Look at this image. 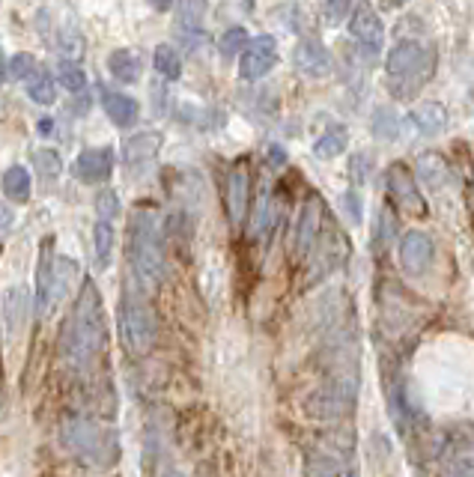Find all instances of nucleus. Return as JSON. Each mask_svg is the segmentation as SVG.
Wrapping results in <instances>:
<instances>
[{
	"label": "nucleus",
	"mask_w": 474,
	"mask_h": 477,
	"mask_svg": "<svg viewBox=\"0 0 474 477\" xmlns=\"http://www.w3.org/2000/svg\"><path fill=\"white\" fill-rule=\"evenodd\" d=\"M385 182H388V194L397 200V206H400L403 212H409V216H415V218L427 216V200L421 197L409 168H403L400 161H394L391 168L385 170Z\"/></svg>",
	"instance_id": "6e6552de"
},
{
	"label": "nucleus",
	"mask_w": 474,
	"mask_h": 477,
	"mask_svg": "<svg viewBox=\"0 0 474 477\" xmlns=\"http://www.w3.org/2000/svg\"><path fill=\"white\" fill-rule=\"evenodd\" d=\"M307 477H341V463L334 456L316 454L307 460Z\"/></svg>",
	"instance_id": "e433bc0d"
},
{
	"label": "nucleus",
	"mask_w": 474,
	"mask_h": 477,
	"mask_svg": "<svg viewBox=\"0 0 474 477\" xmlns=\"http://www.w3.org/2000/svg\"><path fill=\"white\" fill-rule=\"evenodd\" d=\"M248 200H251V173L245 164H236L227 177V218L233 227H242L248 218Z\"/></svg>",
	"instance_id": "dca6fc26"
},
{
	"label": "nucleus",
	"mask_w": 474,
	"mask_h": 477,
	"mask_svg": "<svg viewBox=\"0 0 474 477\" xmlns=\"http://www.w3.org/2000/svg\"><path fill=\"white\" fill-rule=\"evenodd\" d=\"M33 164H36V170H40V177L48 179V182H54L57 177L63 173V159L57 155V150H36L33 152Z\"/></svg>",
	"instance_id": "72a5a7b5"
},
{
	"label": "nucleus",
	"mask_w": 474,
	"mask_h": 477,
	"mask_svg": "<svg viewBox=\"0 0 474 477\" xmlns=\"http://www.w3.org/2000/svg\"><path fill=\"white\" fill-rule=\"evenodd\" d=\"M248 45H251V36L245 27H230V31H224L218 39V51L224 57H236V54L242 57Z\"/></svg>",
	"instance_id": "473e14b6"
},
{
	"label": "nucleus",
	"mask_w": 474,
	"mask_h": 477,
	"mask_svg": "<svg viewBox=\"0 0 474 477\" xmlns=\"http://www.w3.org/2000/svg\"><path fill=\"white\" fill-rule=\"evenodd\" d=\"M439 477H474V451L448 454L442 463Z\"/></svg>",
	"instance_id": "2f4dec72"
},
{
	"label": "nucleus",
	"mask_w": 474,
	"mask_h": 477,
	"mask_svg": "<svg viewBox=\"0 0 474 477\" xmlns=\"http://www.w3.org/2000/svg\"><path fill=\"white\" fill-rule=\"evenodd\" d=\"M370 132L379 141H397V138H400V116H397L391 108H376Z\"/></svg>",
	"instance_id": "c756f323"
},
{
	"label": "nucleus",
	"mask_w": 474,
	"mask_h": 477,
	"mask_svg": "<svg viewBox=\"0 0 474 477\" xmlns=\"http://www.w3.org/2000/svg\"><path fill=\"white\" fill-rule=\"evenodd\" d=\"M114 164H117V159H114L111 147H90L75 159L72 173L87 185H102L111 179Z\"/></svg>",
	"instance_id": "ddd939ff"
},
{
	"label": "nucleus",
	"mask_w": 474,
	"mask_h": 477,
	"mask_svg": "<svg viewBox=\"0 0 474 477\" xmlns=\"http://www.w3.org/2000/svg\"><path fill=\"white\" fill-rule=\"evenodd\" d=\"M278 218H280V200L272 191H263V197L257 203V212L251 216V239L263 242L272 236L278 227Z\"/></svg>",
	"instance_id": "6ab92c4d"
},
{
	"label": "nucleus",
	"mask_w": 474,
	"mask_h": 477,
	"mask_svg": "<svg viewBox=\"0 0 474 477\" xmlns=\"http://www.w3.org/2000/svg\"><path fill=\"white\" fill-rule=\"evenodd\" d=\"M161 152V132H138L123 143V164L129 170H147Z\"/></svg>",
	"instance_id": "2eb2a0df"
},
{
	"label": "nucleus",
	"mask_w": 474,
	"mask_h": 477,
	"mask_svg": "<svg viewBox=\"0 0 474 477\" xmlns=\"http://www.w3.org/2000/svg\"><path fill=\"white\" fill-rule=\"evenodd\" d=\"M352 9H355V6L343 4V0H332V4H323V22H325L328 27H337V24L350 22Z\"/></svg>",
	"instance_id": "4c0bfd02"
},
{
	"label": "nucleus",
	"mask_w": 474,
	"mask_h": 477,
	"mask_svg": "<svg viewBox=\"0 0 474 477\" xmlns=\"http://www.w3.org/2000/svg\"><path fill=\"white\" fill-rule=\"evenodd\" d=\"M406 116H409L412 129L424 134V138H439V134L448 132V125H451L448 108H444L442 102H421L418 108H412Z\"/></svg>",
	"instance_id": "f3484780"
},
{
	"label": "nucleus",
	"mask_w": 474,
	"mask_h": 477,
	"mask_svg": "<svg viewBox=\"0 0 474 477\" xmlns=\"http://www.w3.org/2000/svg\"><path fill=\"white\" fill-rule=\"evenodd\" d=\"M341 209L346 212V218H350V224H361V212H364V203H361V194H358L355 188L343 191L341 194Z\"/></svg>",
	"instance_id": "ea45409f"
},
{
	"label": "nucleus",
	"mask_w": 474,
	"mask_h": 477,
	"mask_svg": "<svg viewBox=\"0 0 474 477\" xmlns=\"http://www.w3.org/2000/svg\"><path fill=\"white\" fill-rule=\"evenodd\" d=\"M57 81H60L72 96H81L87 90V75L81 66L72 60H60V66H57Z\"/></svg>",
	"instance_id": "7c9ffc66"
},
{
	"label": "nucleus",
	"mask_w": 474,
	"mask_h": 477,
	"mask_svg": "<svg viewBox=\"0 0 474 477\" xmlns=\"http://www.w3.org/2000/svg\"><path fill=\"white\" fill-rule=\"evenodd\" d=\"M24 316H27V293L22 287H9L4 293V323L6 328L15 331L24 326Z\"/></svg>",
	"instance_id": "b1692460"
},
{
	"label": "nucleus",
	"mask_w": 474,
	"mask_h": 477,
	"mask_svg": "<svg viewBox=\"0 0 474 477\" xmlns=\"http://www.w3.org/2000/svg\"><path fill=\"white\" fill-rule=\"evenodd\" d=\"M293 63H296L298 75L311 78V81H323V78L334 75V54L328 51L323 42H316V39H302V42L296 45Z\"/></svg>",
	"instance_id": "f8f14e48"
},
{
	"label": "nucleus",
	"mask_w": 474,
	"mask_h": 477,
	"mask_svg": "<svg viewBox=\"0 0 474 477\" xmlns=\"http://www.w3.org/2000/svg\"><path fill=\"white\" fill-rule=\"evenodd\" d=\"M350 254V248H346V239L341 233H328L325 239L316 242V248L311 251V266H307V284H316V280L328 278L332 271L341 266Z\"/></svg>",
	"instance_id": "9b49d317"
},
{
	"label": "nucleus",
	"mask_w": 474,
	"mask_h": 477,
	"mask_svg": "<svg viewBox=\"0 0 474 477\" xmlns=\"http://www.w3.org/2000/svg\"><path fill=\"white\" fill-rule=\"evenodd\" d=\"M319 230H323V200L307 197L302 203V212H298V221L293 230V257L296 260L311 257V251L319 242Z\"/></svg>",
	"instance_id": "1a4fd4ad"
},
{
	"label": "nucleus",
	"mask_w": 474,
	"mask_h": 477,
	"mask_svg": "<svg viewBox=\"0 0 474 477\" xmlns=\"http://www.w3.org/2000/svg\"><path fill=\"white\" fill-rule=\"evenodd\" d=\"M9 78V63H6V57H4V51H0V84H4Z\"/></svg>",
	"instance_id": "a18cd8bd"
},
{
	"label": "nucleus",
	"mask_w": 474,
	"mask_h": 477,
	"mask_svg": "<svg viewBox=\"0 0 474 477\" xmlns=\"http://www.w3.org/2000/svg\"><path fill=\"white\" fill-rule=\"evenodd\" d=\"M358 388H361V370L350 358L316 391L305 397V406H302L305 415L316 417V421H341V417H346L355 408Z\"/></svg>",
	"instance_id": "f03ea898"
},
{
	"label": "nucleus",
	"mask_w": 474,
	"mask_h": 477,
	"mask_svg": "<svg viewBox=\"0 0 474 477\" xmlns=\"http://www.w3.org/2000/svg\"><path fill=\"white\" fill-rule=\"evenodd\" d=\"M156 314L138 293H125L120 298V337L134 355H147L156 344Z\"/></svg>",
	"instance_id": "423d86ee"
},
{
	"label": "nucleus",
	"mask_w": 474,
	"mask_h": 477,
	"mask_svg": "<svg viewBox=\"0 0 474 477\" xmlns=\"http://www.w3.org/2000/svg\"><path fill=\"white\" fill-rule=\"evenodd\" d=\"M96 212H99V221L111 224L114 218L120 216V197L114 188H102L99 194H96Z\"/></svg>",
	"instance_id": "c9c22d12"
},
{
	"label": "nucleus",
	"mask_w": 474,
	"mask_h": 477,
	"mask_svg": "<svg viewBox=\"0 0 474 477\" xmlns=\"http://www.w3.org/2000/svg\"><path fill=\"white\" fill-rule=\"evenodd\" d=\"M36 280H40V287H36V316H45L48 314V305L54 301V260L45 257L42 251V266L36 271Z\"/></svg>",
	"instance_id": "393cba45"
},
{
	"label": "nucleus",
	"mask_w": 474,
	"mask_h": 477,
	"mask_svg": "<svg viewBox=\"0 0 474 477\" xmlns=\"http://www.w3.org/2000/svg\"><path fill=\"white\" fill-rule=\"evenodd\" d=\"M0 188H4V194L9 200L27 203V200H31V188H33L31 170L22 168V164H13V168L4 173V179H0Z\"/></svg>",
	"instance_id": "5701e85b"
},
{
	"label": "nucleus",
	"mask_w": 474,
	"mask_h": 477,
	"mask_svg": "<svg viewBox=\"0 0 474 477\" xmlns=\"http://www.w3.org/2000/svg\"><path fill=\"white\" fill-rule=\"evenodd\" d=\"M60 445L66 451L87 456L96 465H114L120 456V442L114 430H102L90 421H66L60 427Z\"/></svg>",
	"instance_id": "39448f33"
},
{
	"label": "nucleus",
	"mask_w": 474,
	"mask_h": 477,
	"mask_svg": "<svg viewBox=\"0 0 474 477\" xmlns=\"http://www.w3.org/2000/svg\"><path fill=\"white\" fill-rule=\"evenodd\" d=\"M51 125H54L51 120H40V132H42V134H48V132H51Z\"/></svg>",
	"instance_id": "49530a36"
},
{
	"label": "nucleus",
	"mask_w": 474,
	"mask_h": 477,
	"mask_svg": "<svg viewBox=\"0 0 474 477\" xmlns=\"http://www.w3.org/2000/svg\"><path fill=\"white\" fill-rule=\"evenodd\" d=\"M108 72L120 84H138L143 72V57L132 48H117V51L108 54Z\"/></svg>",
	"instance_id": "aec40b11"
},
{
	"label": "nucleus",
	"mask_w": 474,
	"mask_h": 477,
	"mask_svg": "<svg viewBox=\"0 0 474 477\" xmlns=\"http://www.w3.org/2000/svg\"><path fill=\"white\" fill-rule=\"evenodd\" d=\"M435 72V51L421 42H400L385 57V75H388L391 93L397 99H412Z\"/></svg>",
	"instance_id": "7ed1b4c3"
},
{
	"label": "nucleus",
	"mask_w": 474,
	"mask_h": 477,
	"mask_svg": "<svg viewBox=\"0 0 474 477\" xmlns=\"http://www.w3.org/2000/svg\"><path fill=\"white\" fill-rule=\"evenodd\" d=\"M87 108H90V96L81 93V96H78V102L72 105V111H75V114H87Z\"/></svg>",
	"instance_id": "c03bdc74"
},
{
	"label": "nucleus",
	"mask_w": 474,
	"mask_h": 477,
	"mask_svg": "<svg viewBox=\"0 0 474 477\" xmlns=\"http://www.w3.org/2000/svg\"><path fill=\"white\" fill-rule=\"evenodd\" d=\"M367 173H370V155L367 152H358L350 159V182L352 188H361L367 182Z\"/></svg>",
	"instance_id": "a19ab883"
},
{
	"label": "nucleus",
	"mask_w": 474,
	"mask_h": 477,
	"mask_svg": "<svg viewBox=\"0 0 474 477\" xmlns=\"http://www.w3.org/2000/svg\"><path fill=\"white\" fill-rule=\"evenodd\" d=\"M40 72V63H36L33 54H15L13 60H9V78H15V81H31V78Z\"/></svg>",
	"instance_id": "f704fd0d"
},
{
	"label": "nucleus",
	"mask_w": 474,
	"mask_h": 477,
	"mask_svg": "<svg viewBox=\"0 0 474 477\" xmlns=\"http://www.w3.org/2000/svg\"><path fill=\"white\" fill-rule=\"evenodd\" d=\"M280 60L278 54V39L272 33H263L257 39H251V45L245 48V54L239 57V78L242 81H260L275 69Z\"/></svg>",
	"instance_id": "0eeeda50"
},
{
	"label": "nucleus",
	"mask_w": 474,
	"mask_h": 477,
	"mask_svg": "<svg viewBox=\"0 0 474 477\" xmlns=\"http://www.w3.org/2000/svg\"><path fill=\"white\" fill-rule=\"evenodd\" d=\"M78 260L72 257H57L54 260V301H60L66 293H69V287L78 280Z\"/></svg>",
	"instance_id": "bb28decb"
},
{
	"label": "nucleus",
	"mask_w": 474,
	"mask_h": 477,
	"mask_svg": "<svg viewBox=\"0 0 474 477\" xmlns=\"http://www.w3.org/2000/svg\"><path fill=\"white\" fill-rule=\"evenodd\" d=\"M105 346V316H102V296L93 284L84 287V293L75 305V314L63 326L60 335V355L66 364L87 367Z\"/></svg>",
	"instance_id": "f257e3e1"
},
{
	"label": "nucleus",
	"mask_w": 474,
	"mask_h": 477,
	"mask_svg": "<svg viewBox=\"0 0 474 477\" xmlns=\"http://www.w3.org/2000/svg\"><path fill=\"white\" fill-rule=\"evenodd\" d=\"M161 477H186V474H182V472H164Z\"/></svg>",
	"instance_id": "de8ad7c7"
},
{
	"label": "nucleus",
	"mask_w": 474,
	"mask_h": 477,
	"mask_svg": "<svg viewBox=\"0 0 474 477\" xmlns=\"http://www.w3.org/2000/svg\"><path fill=\"white\" fill-rule=\"evenodd\" d=\"M9 227H13V209H9L4 200H0V236H4Z\"/></svg>",
	"instance_id": "37998d69"
},
{
	"label": "nucleus",
	"mask_w": 474,
	"mask_h": 477,
	"mask_svg": "<svg viewBox=\"0 0 474 477\" xmlns=\"http://www.w3.org/2000/svg\"><path fill=\"white\" fill-rule=\"evenodd\" d=\"M152 66L164 81H179L182 78V57L173 45H159L156 54H152Z\"/></svg>",
	"instance_id": "a878e982"
},
{
	"label": "nucleus",
	"mask_w": 474,
	"mask_h": 477,
	"mask_svg": "<svg viewBox=\"0 0 474 477\" xmlns=\"http://www.w3.org/2000/svg\"><path fill=\"white\" fill-rule=\"evenodd\" d=\"M350 33L355 42H361L364 48H370V51H379L385 45V22L379 15H376L373 6H355L352 15H350Z\"/></svg>",
	"instance_id": "4468645a"
},
{
	"label": "nucleus",
	"mask_w": 474,
	"mask_h": 477,
	"mask_svg": "<svg viewBox=\"0 0 474 477\" xmlns=\"http://www.w3.org/2000/svg\"><path fill=\"white\" fill-rule=\"evenodd\" d=\"M343 477H358V472H346Z\"/></svg>",
	"instance_id": "09e8293b"
},
{
	"label": "nucleus",
	"mask_w": 474,
	"mask_h": 477,
	"mask_svg": "<svg viewBox=\"0 0 474 477\" xmlns=\"http://www.w3.org/2000/svg\"><path fill=\"white\" fill-rule=\"evenodd\" d=\"M346 150H350V132H346V125H332V129H325L314 141V155L323 161H332Z\"/></svg>",
	"instance_id": "4be33fe9"
},
{
	"label": "nucleus",
	"mask_w": 474,
	"mask_h": 477,
	"mask_svg": "<svg viewBox=\"0 0 474 477\" xmlns=\"http://www.w3.org/2000/svg\"><path fill=\"white\" fill-rule=\"evenodd\" d=\"M102 108L117 129H129V125L138 123V116H141V105L134 102L132 96L117 93V90H105V87H102Z\"/></svg>",
	"instance_id": "a211bd4d"
},
{
	"label": "nucleus",
	"mask_w": 474,
	"mask_h": 477,
	"mask_svg": "<svg viewBox=\"0 0 474 477\" xmlns=\"http://www.w3.org/2000/svg\"><path fill=\"white\" fill-rule=\"evenodd\" d=\"M132 269L143 284L156 287L168 275V257H164V236L159 218L152 212H138L132 221Z\"/></svg>",
	"instance_id": "20e7f679"
},
{
	"label": "nucleus",
	"mask_w": 474,
	"mask_h": 477,
	"mask_svg": "<svg viewBox=\"0 0 474 477\" xmlns=\"http://www.w3.org/2000/svg\"><path fill=\"white\" fill-rule=\"evenodd\" d=\"M415 170H418V179L433 191H439L451 182V164L439 152H424L418 164H415Z\"/></svg>",
	"instance_id": "412c9836"
},
{
	"label": "nucleus",
	"mask_w": 474,
	"mask_h": 477,
	"mask_svg": "<svg viewBox=\"0 0 474 477\" xmlns=\"http://www.w3.org/2000/svg\"><path fill=\"white\" fill-rule=\"evenodd\" d=\"M397 236V218L391 209H379V216H376V242L379 245H388V242Z\"/></svg>",
	"instance_id": "58836bf2"
},
{
	"label": "nucleus",
	"mask_w": 474,
	"mask_h": 477,
	"mask_svg": "<svg viewBox=\"0 0 474 477\" xmlns=\"http://www.w3.org/2000/svg\"><path fill=\"white\" fill-rule=\"evenodd\" d=\"M27 96H31L36 105H54L57 102V81L45 69H40L31 81H27Z\"/></svg>",
	"instance_id": "c85d7f7f"
},
{
	"label": "nucleus",
	"mask_w": 474,
	"mask_h": 477,
	"mask_svg": "<svg viewBox=\"0 0 474 477\" xmlns=\"http://www.w3.org/2000/svg\"><path fill=\"white\" fill-rule=\"evenodd\" d=\"M114 242H117V236H114L111 224H105V221L96 224V227H93V251H96V266H99V269L111 266Z\"/></svg>",
	"instance_id": "cd10ccee"
},
{
	"label": "nucleus",
	"mask_w": 474,
	"mask_h": 477,
	"mask_svg": "<svg viewBox=\"0 0 474 477\" xmlns=\"http://www.w3.org/2000/svg\"><path fill=\"white\" fill-rule=\"evenodd\" d=\"M397 257H400V266L406 275L418 278L433 262V239L421 230H406L400 242H397Z\"/></svg>",
	"instance_id": "9d476101"
},
{
	"label": "nucleus",
	"mask_w": 474,
	"mask_h": 477,
	"mask_svg": "<svg viewBox=\"0 0 474 477\" xmlns=\"http://www.w3.org/2000/svg\"><path fill=\"white\" fill-rule=\"evenodd\" d=\"M266 159H269V164L278 170V168H284L287 164V150L280 147V143H266Z\"/></svg>",
	"instance_id": "79ce46f5"
}]
</instances>
